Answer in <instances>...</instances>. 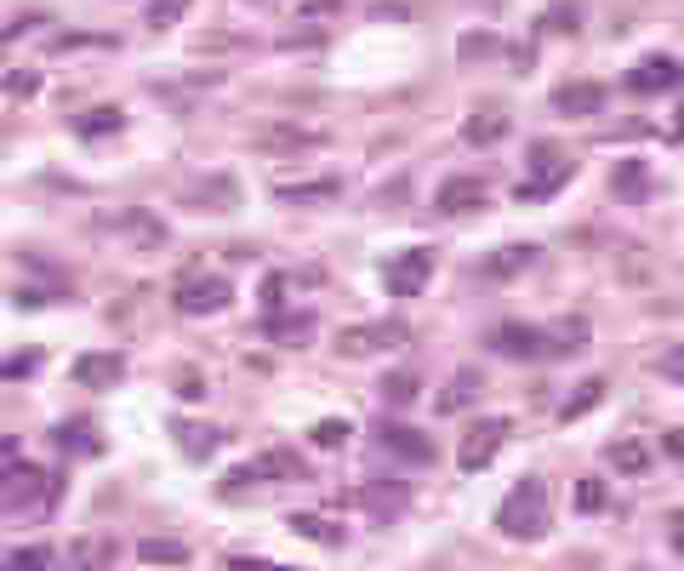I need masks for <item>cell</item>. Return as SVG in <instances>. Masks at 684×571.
Segmentation results:
<instances>
[{"label": "cell", "mask_w": 684, "mask_h": 571, "mask_svg": "<svg viewBox=\"0 0 684 571\" xmlns=\"http://www.w3.org/2000/svg\"><path fill=\"white\" fill-rule=\"evenodd\" d=\"M616 194H627V201H633V194H645V166H639V160H622V171H616Z\"/></svg>", "instance_id": "cell-40"}, {"label": "cell", "mask_w": 684, "mask_h": 571, "mask_svg": "<svg viewBox=\"0 0 684 571\" xmlns=\"http://www.w3.org/2000/svg\"><path fill=\"white\" fill-rule=\"evenodd\" d=\"M228 571H297V566H280V560H228Z\"/></svg>", "instance_id": "cell-49"}, {"label": "cell", "mask_w": 684, "mask_h": 571, "mask_svg": "<svg viewBox=\"0 0 684 571\" xmlns=\"http://www.w3.org/2000/svg\"><path fill=\"white\" fill-rule=\"evenodd\" d=\"M434 246H405L399 258H388L383 281H388V297H417L428 281H434Z\"/></svg>", "instance_id": "cell-6"}, {"label": "cell", "mask_w": 684, "mask_h": 571, "mask_svg": "<svg viewBox=\"0 0 684 571\" xmlns=\"http://www.w3.org/2000/svg\"><path fill=\"white\" fill-rule=\"evenodd\" d=\"M668 138H679V143H684V109H679V120H673V132H668Z\"/></svg>", "instance_id": "cell-52"}, {"label": "cell", "mask_w": 684, "mask_h": 571, "mask_svg": "<svg viewBox=\"0 0 684 571\" xmlns=\"http://www.w3.org/2000/svg\"><path fill=\"white\" fill-rule=\"evenodd\" d=\"M530 263H537V246H519L514 240V246H496V252L485 258V275L491 281H514V275H525Z\"/></svg>", "instance_id": "cell-23"}, {"label": "cell", "mask_w": 684, "mask_h": 571, "mask_svg": "<svg viewBox=\"0 0 684 571\" xmlns=\"http://www.w3.org/2000/svg\"><path fill=\"white\" fill-rule=\"evenodd\" d=\"M684 81V63L668 58V52H645L639 63L627 69V92H639V97H656V92H673Z\"/></svg>", "instance_id": "cell-11"}, {"label": "cell", "mask_w": 684, "mask_h": 571, "mask_svg": "<svg viewBox=\"0 0 684 571\" xmlns=\"http://www.w3.org/2000/svg\"><path fill=\"white\" fill-rule=\"evenodd\" d=\"M291 532L309 537V543H325V549H337V543H343V526H332L325 514H291Z\"/></svg>", "instance_id": "cell-27"}, {"label": "cell", "mask_w": 684, "mask_h": 571, "mask_svg": "<svg viewBox=\"0 0 684 571\" xmlns=\"http://www.w3.org/2000/svg\"><path fill=\"white\" fill-rule=\"evenodd\" d=\"M17 468V440H0V480Z\"/></svg>", "instance_id": "cell-50"}, {"label": "cell", "mask_w": 684, "mask_h": 571, "mask_svg": "<svg viewBox=\"0 0 684 571\" xmlns=\"http://www.w3.org/2000/svg\"><path fill=\"white\" fill-rule=\"evenodd\" d=\"M40 355H17V360H0V378H23V371H35Z\"/></svg>", "instance_id": "cell-48"}, {"label": "cell", "mask_w": 684, "mask_h": 571, "mask_svg": "<svg viewBox=\"0 0 684 571\" xmlns=\"http://www.w3.org/2000/svg\"><path fill=\"white\" fill-rule=\"evenodd\" d=\"M496 526H502V537H514V543H537L548 532V480L542 475H525L508 498H502Z\"/></svg>", "instance_id": "cell-1"}, {"label": "cell", "mask_w": 684, "mask_h": 571, "mask_svg": "<svg viewBox=\"0 0 684 571\" xmlns=\"http://www.w3.org/2000/svg\"><path fill=\"white\" fill-rule=\"evenodd\" d=\"M137 560L143 566H189V543L183 537H143Z\"/></svg>", "instance_id": "cell-25"}, {"label": "cell", "mask_w": 684, "mask_h": 571, "mask_svg": "<svg viewBox=\"0 0 684 571\" xmlns=\"http://www.w3.org/2000/svg\"><path fill=\"white\" fill-rule=\"evenodd\" d=\"M314 314H291V320H268V337H309Z\"/></svg>", "instance_id": "cell-41"}, {"label": "cell", "mask_w": 684, "mask_h": 571, "mask_svg": "<svg viewBox=\"0 0 684 571\" xmlns=\"http://www.w3.org/2000/svg\"><path fill=\"white\" fill-rule=\"evenodd\" d=\"M542 343H548V360L581 355V349H588V320H581V314H571V320H553V326H542Z\"/></svg>", "instance_id": "cell-21"}, {"label": "cell", "mask_w": 684, "mask_h": 571, "mask_svg": "<svg viewBox=\"0 0 684 571\" xmlns=\"http://www.w3.org/2000/svg\"><path fill=\"white\" fill-rule=\"evenodd\" d=\"M376 440H383V452L399 457V463H434V440L405 429V424H388V417H383V429H376Z\"/></svg>", "instance_id": "cell-18"}, {"label": "cell", "mask_w": 684, "mask_h": 571, "mask_svg": "<svg viewBox=\"0 0 684 571\" xmlns=\"http://www.w3.org/2000/svg\"><path fill=\"white\" fill-rule=\"evenodd\" d=\"M604 92L599 81H571V86H560L553 92V115H565V120H581V115H599L604 109Z\"/></svg>", "instance_id": "cell-19"}, {"label": "cell", "mask_w": 684, "mask_h": 571, "mask_svg": "<svg viewBox=\"0 0 684 571\" xmlns=\"http://www.w3.org/2000/svg\"><path fill=\"white\" fill-rule=\"evenodd\" d=\"M491 349L502 360H548V343H542V326H525V320H502L491 332Z\"/></svg>", "instance_id": "cell-12"}, {"label": "cell", "mask_w": 684, "mask_h": 571, "mask_svg": "<svg viewBox=\"0 0 684 571\" xmlns=\"http://www.w3.org/2000/svg\"><path fill=\"white\" fill-rule=\"evenodd\" d=\"M302 475H309V468H302V457L274 445V452L251 457L245 468H235V475H228V498H235V491H245V486H257V480H302Z\"/></svg>", "instance_id": "cell-8"}, {"label": "cell", "mask_w": 684, "mask_h": 571, "mask_svg": "<svg viewBox=\"0 0 684 571\" xmlns=\"http://www.w3.org/2000/svg\"><path fill=\"white\" fill-rule=\"evenodd\" d=\"M46 23H52V17H40V12H29V17H17V23H12V29H0V46H17V40H29V35H40V29H46Z\"/></svg>", "instance_id": "cell-38"}, {"label": "cell", "mask_w": 684, "mask_h": 571, "mask_svg": "<svg viewBox=\"0 0 684 571\" xmlns=\"http://www.w3.org/2000/svg\"><path fill=\"white\" fill-rule=\"evenodd\" d=\"M120 109L115 104H97V109H86L81 120H74V132H81V138H109V132H120Z\"/></svg>", "instance_id": "cell-28"}, {"label": "cell", "mask_w": 684, "mask_h": 571, "mask_svg": "<svg viewBox=\"0 0 684 571\" xmlns=\"http://www.w3.org/2000/svg\"><path fill=\"white\" fill-rule=\"evenodd\" d=\"M92 229H97V235H109V240H120L125 252H160V246H166V223H160L155 212H143V206L97 212V217H92Z\"/></svg>", "instance_id": "cell-3"}, {"label": "cell", "mask_w": 684, "mask_h": 571, "mask_svg": "<svg viewBox=\"0 0 684 571\" xmlns=\"http://www.w3.org/2000/svg\"><path fill=\"white\" fill-rule=\"evenodd\" d=\"M360 503H365L371 514H399V509H405V486H388V491H383V486H365Z\"/></svg>", "instance_id": "cell-31"}, {"label": "cell", "mask_w": 684, "mask_h": 571, "mask_svg": "<svg viewBox=\"0 0 684 571\" xmlns=\"http://www.w3.org/2000/svg\"><path fill=\"white\" fill-rule=\"evenodd\" d=\"M189 0H148V29H171V23H183Z\"/></svg>", "instance_id": "cell-35"}, {"label": "cell", "mask_w": 684, "mask_h": 571, "mask_svg": "<svg viewBox=\"0 0 684 571\" xmlns=\"http://www.w3.org/2000/svg\"><path fill=\"white\" fill-rule=\"evenodd\" d=\"M46 566H52V549H46V543H29V549H12L0 571H46Z\"/></svg>", "instance_id": "cell-32"}, {"label": "cell", "mask_w": 684, "mask_h": 571, "mask_svg": "<svg viewBox=\"0 0 684 571\" xmlns=\"http://www.w3.org/2000/svg\"><path fill=\"white\" fill-rule=\"evenodd\" d=\"M348 424H343V417H325V424H314V445H320V452H337V445H348Z\"/></svg>", "instance_id": "cell-37"}, {"label": "cell", "mask_w": 684, "mask_h": 571, "mask_svg": "<svg viewBox=\"0 0 684 571\" xmlns=\"http://www.w3.org/2000/svg\"><path fill=\"white\" fill-rule=\"evenodd\" d=\"M479 389H485V383H479V371L473 366H463V371H456V378L445 383V394H440V417H456V412H468L473 401H479Z\"/></svg>", "instance_id": "cell-22"}, {"label": "cell", "mask_w": 684, "mask_h": 571, "mask_svg": "<svg viewBox=\"0 0 684 571\" xmlns=\"http://www.w3.org/2000/svg\"><path fill=\"white\" fill-rule=\"evenodd\" d=\"M52 498H58V480L46 475V468L17 463L12 475H7V503H12V509H23V503H40V509H46Z\"/></svg>", "instance_id": "cell-13"}, {"label": "cell", "mask_w": 684, "mask_h": 571, "mask_svg": "<svg viewBox=\"0 0 684 571\" xmlns=\"http://www.w3.org/2000/svg\"><path fill=\"white\" fill-rule=\"evenodd\" d=\"M240 35H194V52H235Z\"/></svg>", "instance_id": "cell-45"}, {"label": "cell", "mask_w": 684, "mask_h": 571, "mask_svg": "<svg viewBox=\"0 0 684 571\" xmlns=\"http://www.w3.org/2000/svg\"><path fill=\"white\" fill-rule=\"evenodd\" d=\"M0 92H7V97H35L40 92V69H7V74H0Z\"/></svg>", "instance_id": "cell-34"}, {"label": "cell", "mask_w": 684, "mask_h": 571, "mask_svg": "<svg viewBox=\"0 0 684 571\" xmlns=\"http://www.w3.org/2000/svg\"><path fill=\"white\" fill-rule=\"evenodd\" d=\"M274 194H280L286 206H332V201H343V178H280L274 183Z\"/></svg>", "instance_id": "cell-14"}, {"label": "cell", "mask_w": 684, "mask_h": 571, "mask_svg": "<svg viewBox=\"0 0 684 571\" xmlns=\"http://www.w3.org/2000/svg\"><path fill=\"white\" fill-rule=\"evenodd\" d=\"M69 571H109L115 560V543L104 532H81V537H69Z\"/></svg>", "instance_id": "cell-20"}, {"label": "cell", "mask_w": 684, "mask_h": 571, "mask_svg": "<svg viewBox=\"0 0 684 571\" xmlns=\"http://www.w3.org/2000/svg\"><path fill=\"white\" fill-rule=\"evenodd\" d=\"M668 549H673V555H684V509H673V514H668Z\"/></svg>", "instance_id": "cell-47"}, {"label": "cell", "mask_w": 684, "mask_h": 571, "mask_svg": "<svg viewBox=\"0 0 684 571\" xmlns=\"http://www.w3.org/2000/svg\"><path fill=\"white\" fill-rule=\"evenodd\" d=\"M604 463H611L622 480H639V475H650L656 452H650V440H645V435H622V440L604 445Z\"/></svg>", "instance_id": "cell-16"}, {"label": "cell", "mask_w": 684, "mask_h": 571, "mask_svg": "<svg viewBox=\"0 0 684 571\" xmlns=\"http://www.w3.org/2000/svg\"><path fill=\"white\" fill-rule=\"evenodd\" d=\"M463 138H468L473 148H491V143L508 138V115H502V109H473L468 127H463Z\"/></svg>", "instance_id": "cell-24"}, {"label": "cell", "mask_w": 684, "mask_h": 571, "mask_svg": "<svg viewBox=\"0 0 684 571\" xmlns=\"http://www.w3.org/2000/svg\"><path fill=\"white\" fill-rule=\"evenodd\" d=\"M171 435H177V452L194 457V463H200V457H212V452H217V440H223L212 424H177Z\"/></svg>", "instance_id": "cell-26"}, {"label": "cell", "mask_w": 684, "mask_h": 571, "mask_svg": "<svg viewBox=\"0 0 684 571\" xmlns=\"http://www.w3.org/2000/svg\"><path fill=\"white\" fill-rule=\"evenodd\" d=\"M343 0H297V23H320V17H337Z\"/></svg>", "instance_id": "cell-42"}, {"label": "cell", "mask_w": 684, "mask_h": 571, "mask_svg": "<svg viewBox=\"0 0 684 571\" xmlns=\"http://www.w3.org/2000/svg\"><path fill=\"white\" fill-rule=\"evenodd\" d=\"M189 212H235L240 206V183L228 178V171H212V178H194L183 183V194H177Z\"/></svg>", "instance_id": "cell-10"}, {"label": "cell", "mask_w": 684, "mask_h": 571, "mask_svg": "<svg viewBox=\"0 0 684 571\" xmlns=\"http://www.w3.org/2000/svg\"><path fill=\"white\" fill-rule=\"evenodd\" d=\"M496 52H502V40H496L491 29H473V35L456 40V58H463V63H485V58H496Z\"/></svg>", "instance_id": "cell-30"}, {"label": "cell", "mask_w": 684, "mask_h": 571, "mask_svg": "<svg viewBox=\"0 0 684 571\" xmlns=\"http://www.w3.org/2000/svg\"><path fill=\"white\" fill-rule=\"evenodd\" d=\"M177 394H183V401H206V378H200V371H183V378H177Z\"/></svg>", "instance_id": "cell-46"}, {"label": "cell", "mask_w": 684, "mask_h": 571, "mask_svg": "<svg viewBox=\"0 0 684 571\" xmlns=\"http://www.w3.org/2000/svg\"><path fill=\"white\" fill-rule=\"evenodd\" d=\"M576 178V160L565 155L560 143H537L530 148V160H525V178H519V189H514V201L519 206H542V201H553L565 183Z\"/></svg>", "instance_id": "cell-2"}, {"label": "cell", "mask_w": 684, "mask_h": 571, "mask_svg": "<svg viewBox=\"0 0 684 571\" xmlns=\"http://www.w3.org/2000/svg\"><path fill=\"white\" fill-rule=\"evenodd\" d=\"M74 383L81 389H115L120 378H125V355H115V349H92V355H74Z\"/></svg>", "instance_id": "cell-15"}, {"label": "cell", "mask_w": 684, "mask_h": 571, "mask_svg": "<svg viewBox=\"0 0 684 571\" xmlns=\"http://www.w3.org/2000/svg\"><path fill=\"white\" fill-rule=\"evenodd\" d=\"M245 7H263V12H274V7H291V0H245Z\"/></svg>", "instance_id": "cell-51"}, {"label": "cell", "mask_w": 684, "mask_h": 571, "mask_svg": "<svg viewBox=\"0 0 684 571\" xmlns=\"http://www.w3.org/2000/svg\"><path fill=\"white\" fill-rule=\"evenodd\" d=\"M405 337H411V332H405L399 320H365V326H343L337 332V355L343 360H371L383 349H399Z\"/></svg>", "instance_id": "cell-4"}, {"label": "cell", "mask_w": 684, "mask_h": 571, "mask_svg": "<svg viewBox=\"0 0 684 571\" xmlns=\"http://www.w3.org/2000/svg\"><path fill=\"white\" fill-rule=\"evenodd\" d=\"M599 401H604V378H588V383H581V389L571 394V401L560 406V424H576V417H588Z\"/></svg>", "instance_id": "cell-29"}, {"label": "cell", "mask_w": 684, "mask_h": 571, "mask_svg": "<svg viewBox=\"0 0 684 571\" xmlns=\"http://www.w3.org/2000/svg\"><path fill=\"white\" fill-rule=\"evenodd\" d=\"M383 401H388V406H411V401H417V378H411V371H394V378H383Z\"/></svg>", "instance_id": "cell-36"}, {"label": "cell", "mask_w": 684, "mask_h": 571, "mask_svg": "<svg viewBox=\"0 0 684 571\" xmlns=\"http://www.w3.org/2000/svg\"><path fill=\"white\" fill-rule=\"evenodd\" d=\"M332 132L325 127H302V120H268V127L251 132V148H263V155H302V148H325Z\"/></svg>", "instance_id": "cell-5"}, {"label": "cell", "mask_w": 684, "mask_h": 571, "mask_svg": "<svg viewBox=\"0 0 684 571\" xmlns=\"http://www.w3.org/2000/svg\"><path fill=\"white\" fill-rule=\"evenodd\" d=\"M576 509H588V514L604 509V480H581L576 486Z\"/></svg>", "instance_id": "cell-44"}, {"label": "cell", "mask_w": 684, "mask_h": 571, "mask_svg": "<svg viewBox=\"0 0 684 571\" xmlns=\"http://www.w3.org/2000/svg\"><path fill=\"white\" fill-rule=\"evenodd\" d=\"M228 297H235V292H228L223 275H189L183 286H177L171 304H177V314H223Z\"/></svg>", "instance_id": "cell-9"}, {"label": "cell", "mask_w": 684, "mask_h": 571, "mask_svg": "<svg viewBox=\"0 0 684 571\" xmlns=\"http://www.w3.org/2000/svg\"><path fill=\"white\" fill-rule=\"evenodd\" d=\"M58 445H63V452H69V445H74V452H97V440L86 435V424H58Z\"/></svg>", "instance_id": "cell-43"}, {"label": "cell", "mask_w": 684, "mask_h": 571, "mask_svg": "<svg viewBox=\"0 0 684 571\" xmlns=\"http://www.w3.org/2000/svg\"><path fill=\"white\" fill-rule=\"evenodd\" d=\"M650 371L668 378V383H684V343H668L662 355H650Z\"/></svg>", "instance_id": "cell-33"}, {"label": "cell", "mask_w": 684, "mask_h": 571, "mask_svg": "<svg viewBox=\"0 0 684 571\" xmlns=\"http://www.w3.org/2000/svg\"><path fill=\"white\" fill-rule=\"evenodd\" d=\"M479 206H485V183H479V178H445L434 189V212L440 217H468Z\"/></svg>", "instance_id": "cell-17"}, {"label": "cell", "mask_w": 684, "mask_h": 571, "mask_svg": "<svg viewBox=\"0 0 684 571\" xmlns=\"http://www.w3.org/2000/svg\"><path fill=\"white\" fill-rule=\"evenodd\" d=\"M508 417H479V424L463 435V445H456V463H463V475H479L496 452H502V440H508Z\"/></svg>", "instance_id": "cell-7"}, {"label": "cell", "mask_w": 684, "mask_h": 571, "mask_svg": "<svg viewBox=\"0 0 684 571\" xmlns=\"http://www.w3.org/2000/svg\"><path fill=\"white\" fill-rule=\"evenodd\" d=\"M576 17H581L576 7H548V12H542V29H548V35H576Z\"/></svg>", "instance_id": "cell-39"}]
</instances>
